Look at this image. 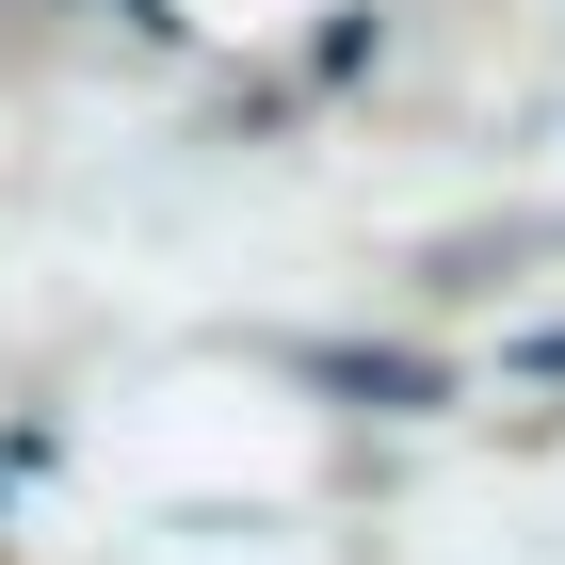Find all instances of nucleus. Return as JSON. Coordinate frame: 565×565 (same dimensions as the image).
<instances>
[{
  "label": "nucleus",
  "mask_w": 565,
  "mask_h": 565,
  "mask_svg": "<svg viewBox=\"0 0 565 565\" xmlns=\"http://www.w3.org/2000/svg\"><path fill=\"white\" fill-rule=\"evenodd\" d=\"M323 372H340V388H372V404H436L420 355H323Z\"/></svg>",
  "instance_id": "f257e3e1"
}]
</instances>
